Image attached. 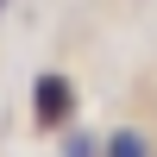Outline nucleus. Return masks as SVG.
Returning a JSON list of instances; mask_svg holds the SVG:
<instances>
[{
  "instance_id": "obj_1",
  "label": "nucleus",
  "mask_w": 157,
  "mask_h": 157,
  "mask_svg": "<svg viewBox=\"0 0 157 157\" xmlns=\"http://www.w3.org/2000/svg\"><path fill=\"white\" fill-rule=\"evenodd\" d=\"M32 113H38V126H44V132L69 126V113H75V88L63 82V75H38V88H32Z\"/></svg>"
},
{
  "instance_id": "obj_2",
  "label": "nucleus",
  "mask_w": 157,
  "mask_h": 157,
  "mask_svg": "<svg viewBox=\"0 0 157 157\" xmlns=\"http://www.w3.org/2000/svg\"><path fill=\"white\" fill-rule=\"evenodd\" d=\"M107 157H151V145H145V132H113Z\"/></svg>"
},
{
  "instance_id": "obj_3",
  "label": "nucleus",
  "mask_w": 157,
  "mask_h": 157,
  "mask_svg": "<svg viewBox=\"0 0 157 157\" xmlns=\"http://www.w3.org/2000/svg\"><path fill=\"white\" fill-rule=\"evenodd\" d=\"M63 157H94V138H82V132H75V138H69V151H63Z\"/></svg>"
}]
</instances>
